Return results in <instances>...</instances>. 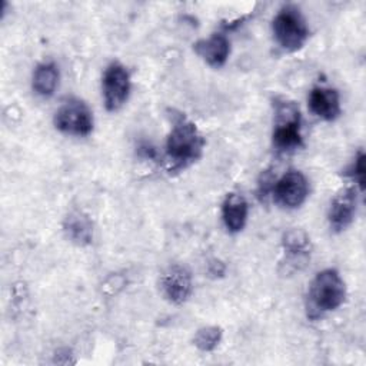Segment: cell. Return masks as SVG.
I'll list each match as a JSON object with an SVG mask.
<instances>
[{"label": "cell", "mask_w": 366, "mask_h": 366, "mask_svg": "<svg viewBox=\"0 0 366 366\" xmlns=\"http://www.w3.org/2000/svg\"><path fill=\"white\" fill-rule=\"evenodd\" d=\"M204 137L197 126L179 114L173 120V126L166 140V163L170 173L182 172L197 162L204 149Z\"/></svg>", "instance_id": "cell-1"}, {"label": "cell", "mask_w": 366, "mask_h": 366, "mask_svg": "<svg viewBox=\"0 0 366 366\" xmlns=\"http://www.w3.org/2000/svg\"><path fill=\"white\" fill-rule=\"evenodd\" d=\"M346 299V285L336 269H323L312 279L306 293V313L309 319H319L333 312Z\"/></svg>", "instance_id": "cell-2"}, {"label": "cell", "mask_w": 366, "mask_h": 366, "mask_svg": "<svg viewBox=\"0 0 366 366\" xmlns=\"http://www.w3.org/2000/svg\"><path fill=\"white\" fill-rule=\"evenodd\" d=\"M272 143L277 152L289 153L303 146L302 117L295 102L274 99V123Z\"/></svg>", "instance_id": "cell-3"}, {"label": "cell", "mask_w": 366, "mask_h": 366, "mask_svg": "<svg viewBox=\"0 0 366 366\" xmlns=\"http://www.w3.org/2000/svg\"><path fill=\"white\" fill-rule=\"evenodd\" d=\"M272 31L276 43L289 53L300 50L309 39V27L300 9L285 4L273 17Z\"/></svg>", "instance_id": "cell-4"}, {"label": "cell", "mask_w": 366, "mask_h": 366, "mask_svg": "<svg viewBox=\"0 0 366 366\" xmlns=\"http://www.w3.org/2000/svg\"><path fill=\"white\" fill-rule=\"evenodd\" d=\"M53 123L64 134L84 137L93 130V113L83 100L71 97L63 102L56 110Z\"/></svg>", "instance_id": "cell-5"}, {"label": "cell", "mask_w": 366, "mask_h": 366, "mask_svg": "<svg viewBox=\"0 0 366 366\" xmlns=\"http://www.w3.org/2000/svg\"><path fill=\"white\" fill-rule=\"evenodd\" d=\"M130 73L119 61H112L104 73L102 80L103 102L107 112H117L129 99L130 94Z\"/></svg>", "instance_id": "cell-6"}, {"label": "cell", "mask_w": 366, "mask_h": 366, "mask_svg": "<svg viewBox=\"0 0 366 366\" xmlns=\"http://www.w3.org/2000/svg\"><path fill=\"white\" fill-rule=\"evenodd\" d=\"M272 196L280 207L297 209L309 196V182L302 172L289 170L274 180Z\"/></svg>", "instance_id": "cell-7"}, {"label": "cell", "mask_w": 366, "mask_h": 366, "mask_svg": "<svg viewBox=\"0 0 366 366\" xmlns=\"http://www.w3.org/2000/svg\"><path fill=\"white\" fill-rule=\"evenodd\" d=\"M192 273L187 266L174 263L170 264L160 277L163 296L173 305L184 303L192 293Z\"/></svg>", "instance_id": "cell-8"}, {"label": "cell", "mask_w": 366, "mask_h": 366, "mask_svg": "<svg viewBox=\"0 0 366 366\" xmlns=\"http://www.w3.org/2000/svg\"><path fill=\"white\" fill-rule=\"evenodd\" d=\"M357 190L353 186L340 189L332 199L327 210V222L333 232L339 233L347 229L356 214Z\"/></svg>", "instance_id": "cell-9"}, {"label": "cell", "mask_w": 366, "mask_h": 366, "mask_svg": "<svg viewBox=\"0 0 366 366\" xmlns=\"http://www.w3.org/2000/svg\"><path fill=\"white\" fill-rule=\"evenodd\" d=\"M283 250H285V262L282 264L286 266V273H292L300 270L309 260L310 256V239L300 229H290L283 236Z\"/></svg>", "instance_id": "cell-10"}, {"label": "cell", "mask_w": 366, "mask_h": 366, "mask_svg": "<svg viewBox=\"0 0 366 366\" xmlns=\"http://www.w3.org/2000/svg\"><path fill=\"white\" fill-rule=\"evenodd\" d=\"M310 112L326 122L336 120L342 113L339 92L333 87L316 86L310 90L307 97Z\"/></svg>", "instance_id": "cell-11"}, {"label": "cell", "mask_w": 366, "mask_h": 366, "mask_svg": "<svg viewBox=\"0 0 366 366\" xmlns=\"http://www.w3.org/2000/svg\"><path fill=\"white\" fill-rule=\"evenodd\" d=\"M193 49L209 66L219 69L229 59L230 41L224 33H213L210 37L196 41Z\"/></svg>", "instance_id": "cell-12"}, {"label": "cell", "mask_w": 366, "mask_h": 366, "mask_svg": "<svg viewBox=\"0 0 366 366\" xmlns=\"http://www.w3.org/2000/svg\"><path fill=\"white\" fill-rule=\"evenodd\" d=\"M249 204L246 199L239 193H227L222 203V219L226 229L230 233H239L243 230L247 222Z\"/></svg>", "instance_id": "cell-13"}, {"label": "cell", "mask_w": 366, "mask_h": 366, "mask_svg": "<svg viewBox=\"0 0 366 366\" xmlns=\"http://www.w3.org/2000/svg\"><path fill=\"white\" fill-rule=\"evenodd\" d=\"M63 230L67 239L79 246H86L93 239V224L81 212L69 213L63 222Z\"/></svg>", "instance_id": "cell-14"}, {"label": "cell", "mask_w": 366, "mask_h": 366, "mask_svg": "<svg viewBox=\"0 0 366 366\" xmlns=\"http://www.w3.org/2000/svg\"><path fill=\"white\" fill-rule=\"evenodd\" d=\"M59 84V67L53 61L40 63L33 73V90L41 97H50Z\"/></svg>", "instance_id": "cell-15"}, {"label": "cell", "mask_w": 366, "mask_h": 366, "mask_svg": "<svg viewBox=\"0 0 366 366\" xmlns=\"http://www.w3.org/2000/svg\"><path fill=\"white\" fill-rule=\"evenodd\" d=\"M222 336L223 330L219 326H204L196 332L193 343L202 352H212L220 343Z\"/></svg>", "instance_id": "cell-16"}, {"label": "cell", "mask_w": 366, "mask_h": 366, "mask_svg": "<svg viewBox=\"0 0 366 366\" xmlns=\"http://www.w3.org/2000/svg\"><path fill=\"white\" fill-rule=\"evenodd\" d=\"M365 170H366L365 169V153L362 150H359L355 160L352 162V164L346 169L345 174L347 177H350L355 182V184H357L360 192L365 187Z\"/></svg>", "instance_id": "cell-17"}, {"label": "cell", "mask_w": 366, "mask_h": 366, "mask_svg": "<svg viewBox=\"0 0 366 366\" xmlns=\"http://www.w3.org/2000/svg\"><path fill=\"white\" fill-rule=\"evenodd\" d=\"M274 176L272 170H264L262 172L259 180H257V197L260 200H264L269 194H272V189L274 184Z\"/></svg>", "instance_id": "cell-18"}]
</instances>
